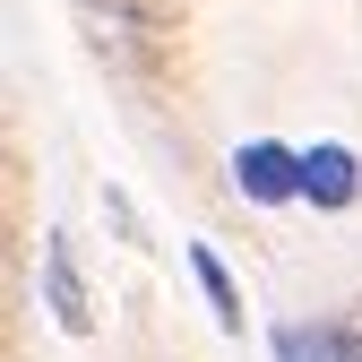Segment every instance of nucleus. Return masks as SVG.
<instances>
[{
	"label": "nucleus",
	"mask_w": 362,
	"mask_h": 362,
	"mask_svg": "<svg viewBox=\"0 0 362 362\" xmlns=\"http://www.w3.org/2000/svg\"><path fill=\"white\" fill-rule=\"evenodd\" d=\"M233 190H242V199H259V207L302 199V156H293V147H276V139H250V147L233 156Z\"/></svg>",
	"instance_id": "f03ea898"
},
{
	"label": "nucleus",
	"mask_w": 362,
	"mask_h": 362,
	"mask_svg": "<svg viewBox=\"0 0 362 362\" xmlns=\"http://www.w3.org/2000/svg\"><path fill=\"white\" fill-rule=\"evenodd\" d=\"M276 362H362V328H276Z\"/></svg>",
	"instance_id": "39448f33"
},
{
	"label": "nucleus",
	"mask_w": 362,
	"mask_h": 362,
	"mask_svg": "<svg viewBox=\"0 0 362 362\" xmlns=\"http://www.w3.org/2000/svg\"><path fill=\"white\" fill-rule=\"evenodd\" d=\"M43 302H52V320H61L69 337L95 328V310H86V285H78V259H69V242H61V233L43 242Z\"/></svg>",
	"instance_id": "20e7f679"
},
{
	"label": "nucleus",
	"mask_w": 362,
	"mask_h": 362,
	"mask_svg": "<svg viewBox=\"0 0 362 362\" xmlns=\"http://www.w3.org/2000/svg\"><path fill=\"white\" fill-rule=\"evenodd\" d=\"M78 26H86V43H95L112 69L147 61V9L139 0H78Z\"/></svg>",
	"instance_id": "f257e3e1"
},
{
	"label": "nucleus",
	"mask_w": 362,
	"mask_h": 362,
	"mask_svg": "<svg viewBox=\"0 0 362 362\" xmlns=\"http://www.w3.org/2000/svg\"><path fill=\"white\" fill-rule=\"evenodd\" d=\"M190 276H199V293H207V310H216V328L242 337V293H233V276H224V259H216L207 242H190Z\"/></svg>",
	"instance_id": "423d86ee"
},
{
	"label": "nucleus",
	"mask_w": 362,
	"mask_h": 362,
	"mask_svg": "<svg viewBox=\"0 0 362 362\" xmlns=\"http://www.w3.org/2000/svg\"><path fill=\"white\" fill-rule=\"evenodd\" d=\"M302 199H310V207H354V199H362V164H354V147H337V139L310 147V156H302Z\"/></svg>",
	"instance_id": "7ed1b4c3"
}]
</instances>
